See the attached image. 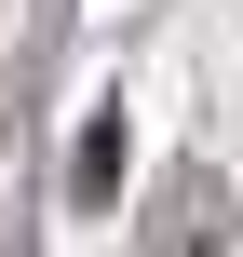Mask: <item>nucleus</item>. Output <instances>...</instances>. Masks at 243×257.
I'll list each match as a JSON object with an SVG mask.
<instances>
[{
	"instance_id": "1",
	"label": "nucleus",
	"mask_w": 243,
	"mask_h": 257,
	"mask_svg": "<svg viewBox=\"0 0 243 257\" xmlns=\"http://www.w3.org/2000/svg\"><path fill=\"white\" fill-rule=\"evenodd\" d=\"M230 230H243L230 176H216V163H176V176L149 190V217H135V257H230Z\"/></svg>"
},
{
	"instance_id": "2",
	"label": "nucleus",
	"mask_w": 243,
	"mask_h": 257,
	"mask_svg": "<svg viewBox=\"0 0 243 257\" xmlns=\"http://www.w3.org/2000/svg\"><path fill=\"white\" fill-rule=\"evenodd\" d=\"M122 163H135V136H122V122H95V136H81V163H68V190H81V203H122Z\"/></svg>"
}]
</instances>
